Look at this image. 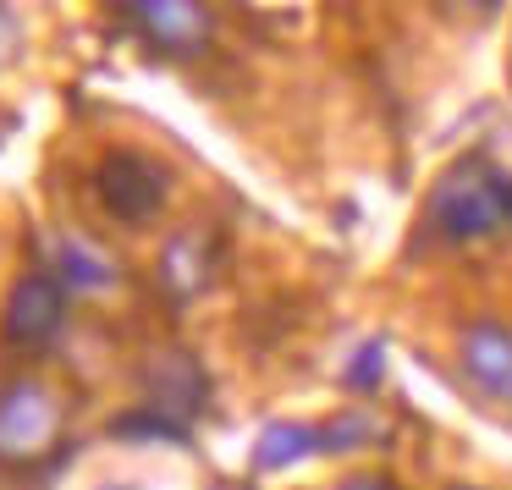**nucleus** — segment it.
<instances>
[{"mask_svg":"<svg viewBox=\"0 0 512 490\" xmlns=\"http://www.w3.org/2000/svg\"><path fill=\"white\" fill-rule=\"evenodd\" d=\"M512 221V177L490 160H457L430 193V226L446 243H479Z\"/></svg>","mask_w":512,"mask_h":490,"instance_id":"obj_1","label":"nucleus"},{"mask_svg":"<svg viewBox=\"0 0 512 490\" xmlns=\"http://www.w3.org/2000/svg\"><path fill=\"white\" fill-rule=\"evenodd\" d=\"M111 435H122V441H177V446H188V424L171 419V413H160V408L122 413V419L111 424Z\"/></svg>","mask_w":512,"mask_h":490,"instance_id":"obj_11","label":"nucleus"},{"mask_svg":"<svg viewBox=\"0 0 512 490\" xmlns=\"http://www.w3.org/2000/svg\"><path fill=\"white\" fill-rule=\"evenodd\" d=\"M94 193H100V204L122 226H144L160 215V204H166V193H171V177H166V166H155V160L144 155V149H111V155L100 160V171H94Z\"/></svg>","mask_w":512,"mask_h":490,"instance_id":"obj_3","label":"nucleus"},{"mask_svg":"<svg viewBox=\"0 0 512 490\" xmlns=\"http://www.w3.org/2000/svg\"><path fill=\"white\" fill-rule=\"evenodd\" d=\"M457 358H463V375L474 380L485 397L512 402V331L501 320H474L457 342Z\"/></svg>","mask_w":512,"mask_h":490,"instance_id":"obj_6","label":"nucleus"},{"mask_svg":"<svg viewBox=\"0 0 512 490\" xmlns=\"http://www.w3.org/2000/svg\"><path fill=\"white\" fill-rule=\"evenodd\" d=\"M144 391H149V408L171 413V419H188V413L204 408V397H210V380H204V369L193 364L188 353L166 347V353H149V364H144Z\"/></svg>","mask_w":512,"mask_h":490,"instance_id":"obj_7","label":"nucleus"},{"mask_svg":"<svg viewBox=\"0 0 512 490\" xmlns=\"http://www.w3.org/2000/svg\"><path fill=\"white\" fill-rule=\"evenodd\" d=\"M446 490H479V485H446Z\"/></svg>","mask_w":512,"mask_h":490,"instance_id":"obj_14","label":"nucleus"},{"mask_svg":"<svg viewBox=\"0 0 512 490\" xmlns=\"http://www.w3.org/2000/svg\"><path fill=\"white\" fill-rule=\"evenodd\" d=\"M56 276H67L72 287H83V292H111L116 287V265L105 254H94V248H83V243H61L56 248Z\"/></svg>","mask_w":512,"mask_h":490,"instance_id":"obj_10","label":"nucleus"},{"mask_svg":"<svg viewBox=\"0 0 512 490\" xmlns=\"http://www.w3.org/2000/svg\"><path fill=\"white\" fill-rule=\"evenodd\" d=\"M61 397L45 380H12L0 386V463H34L61 435Z\"/></svg>","mask_w":512,"mask_h":490,"instance_id":"obj_2","label":"nucleus"},{"mask_svg":"<svg viewBox=\"0 0 512 490\" xmlns=\"http://www.w3.org/2000/svg\"><path fill=\"white\" fill-rule=\"evenodd\" d=\"M210 276H215L210 237H204V232H177V237H171L166 254H160V281H166L171 298H177V303L199 298V292L210 287Z\"/></svg>","mask_w":512,"mask_h":490,"instance_id":"obj_8","label":"nucleus"},{"mask_svg":"<svg viewBox=\"0 0 512 490\" xmlns=\"http://www.w3.org/2000/svg\"><path fill=\"white\" fill-rule=\"evenodd\" d=\"M336 490H391L386 479H353V485H336Z\"/></svg>","mask_w":512,"mask_h":490,"instance_id":"obj_13","label":"nucleus"},{"mask_svg":"<svg viewBox=\"0 0 512 490\" xmlns=\"http://www.w3.org/2000/svg\"><path fill=\"white\" fill-rule=\"evenodd\" d=\"M61 320H67L61 281L45 276V270H34V276H23L12 287L6 314H0V331H6V342H12V347H45V342H56Z\"/></svg>","mask_w":512,"mask_h":490,"instance_id":"obj_5","label":"nucleus"},{"mask_svg":"<svg viewBox=\"0 0 512 490\" xmlns=\"http://www.w3.org/2000/svg\"><path fill=\"white\" fill-rule=\"evenodd\" d=\"M127 17H133L138 34L155 50H166V56H199L215 34L210 6H199V0H133Z\"/></svg>","mask_w":512,"mask_h":490,"instance_id":"obj_4","label":"nucleus"},{"mask_svg":"<svg viewBox=\"0 0 512 490\" xmlns=\"http://www.w3.org/2000/svg\"><path fill=\"white\" fill-rule=\"evenodd\" d=\"M303 452H325V430H314V424H265V435H259L254 446V468H287L298 463Z\"/></svg>","mask_w":512,"mask_h":490,"instance_id":"obj_9","label":"nucleus"},{"mask_svg":"<svg viewBox=\"0 0 512 490\" xmlns=\"http://www.w3.org/2000/svg\"><path fill=\"white\" fill-rule=\"evenodd\" d=\"M347 386H353V391H375V386H380V342H369L364 353L353 358V369H347Z\"/></svg>","mask_w":512,"mask_h":490,"instance_id":"obj_12","label":"nucleus"}]
</instances>
